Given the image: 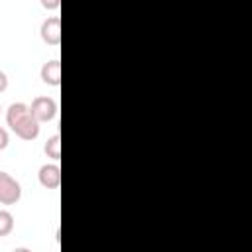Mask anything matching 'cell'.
Returning a JSON list of instances; mask_svg holds the SVG:
<instances>
[{"label":"cell","mask_w":252,"mask_h":252,"mask_svg":"<svg viewBox=\"0 0 252 252\" xmlns=\"http://www.w3.org/2000/svg\"><path fill=\"white\" fill-rule=\"evenodd\" d=\"M6 124L10 126V130L26 140V142H32L39 136V122L33 118L32 110L28 104L24 102H12L6 110Z\"/></svg>","instance_id":"6da1fadb"},{"label":"cell","mask_w":252,"mask_h":252,"mask_svg":"<svg viewBox=\"0 0 252 252\" xmlns=\"http://www.w3.org/2000/svg\"><path fill=\"white\" fill-rule=\"evenodd\" d=\"M22 199V185L8 171H0V205H16Z\"/></svg>","instance_id":"7a4b0ae2"},{"label":"cell","mask_w":252,"mask_h":252,"mask_svg":"<svg viewBox=\"0 0 252 252\" xmlns=\"http://www.w3.org/2000/svg\"><path fill=\"white\" fill-rule=\"evenodd\" d=\"M30 110L33 114V118L41 124V122H49L57 116V102L51 96H35L30 104Z\"/></svg>","instance_id":"3957f363"},{"label":"cell","mask_w":252,"mask_h":252,"mask_svg":"<svg viewBox=\"0 0 252 252\" xmlns=\"http://www.w3.org/2000/svg\"><path fill=\"white\" fill-rule=\"evenodd\" d=\"M39 35L47 45H59L61 43V18L59 16H47L41 22Z\"/></svg>","instance_id":"277c9868"},{"label":"cell","mask_w":252,"mask_h":252,"mask_svg":"<svg viewBox=\"0 0 252 252\" xmlns=\"http://www.w3.org/2000/svg\"><path fill=\"white\" fill-rule=\"evenodd\" d=\"M37 179L45 189H57L61 183V167L57 163H43L37 171Z\"/></svg>","instance_id":"5b68a950"},{"label":"cell","mask_w":252,"mask_h":252,"mask_svg":"<svg viewBox=\"0 0 252 252\" xmlns=\"http://www.w3.org/2000/svg\"><path fill=\"white\" fill-rule=\"evenodd\" d=\"M39 75H41V81L45 85H51V87H59L61 85V61L59 59H49L41 65L39 69Z\"/></svg>","instance_id":"8992f818"},{"label":"cell","mask_w":252,"mask_h":252,"mask_svg":"<svg viewBox=\"0 0 252 252\" xmlns=\"http://www.w3.org/2000/svg\"><path fill=\"white\" fill-rule=\"evenodd\" d=\"M43 152H45L47 158H51V159L57 163V161L61 159V136H59V134L49 136L47 142H45V146H43Z\"/></svg>","instance_id":"52a82bcc"},{"label":"cell","mask_w":252,"mask_h":252,"mask_svg":"<svg viewBox=\"0 0 252 252\" xmlns=\"http://www.w3.org/2000/svg\"><path fill=\"white\" fill-rule=\"evenodd\" d=\"M14 230V217L10 211L0 209V236H8Z\"/></svg>","instance_id":"ba28073f"},{"label":"cell","mask_w":252,"mask_h":252,"mask_svg":"<svg viewBox=\"0 0 252 252\" xmlns=\"http://www.w3.org/2000/svg\"><path fill=\"white\" fill-rule=\"evenodd\" d=\"M8 142H10V136H8V130L0 126V152L8 148Z\"/></svg>","instance_id":"9c48e42d"},{"label":"cell","mask_w":252,"mask_h":252,"mask_svg":"<svg viewBox=\"0 0 252 252\" xmlns=\"http://www.w3.org/2000/svg\"><path fill=\"white\" fill-rule=\"evenodd\" d=\"M8 89V75L0 69V93H4Z\"/></svg>","instance_id":"30bf717a"},{"label":"cell","mask_w":252,"mask_h":252,"mask_svg":"<svg viewBox=\"0 0 252 252\" xmlns=\"http://www.w3.org/2000/svg\"><path fill=\"white\" fill-rule=\"evenodd\" d=\"M41 6L43 8H59L61 2L59 0H41Z\"/></svg>","instance_id":"8fae6325"},{"label":"cell","mask_w":252,"mask_h":252,"mask_svg":"<svg viewBox=\"0 0 252 252\" xmlns=\"http://www.w3.org/2000/svg\"><path fill=\"white\" fill-rule=\"evenodd\" d=\"M12 252H33L32 248H26V246H18V248H14Z\"/></svg>","instance_id":"7c38bea8"},{"label":"cell","mask_w":252,"mask_h":252,"mask_svg":"<svg viewBox=\"0 0 252 252\" xmlns=\"http://www.w3.org/2000/svg\"><path fill=\"white\" fill-rule=\"evenodd\" d=\"M0 110H2V106H0Z\"/></svg>","instance_id":"4fadbf2b"}]
</instances>
